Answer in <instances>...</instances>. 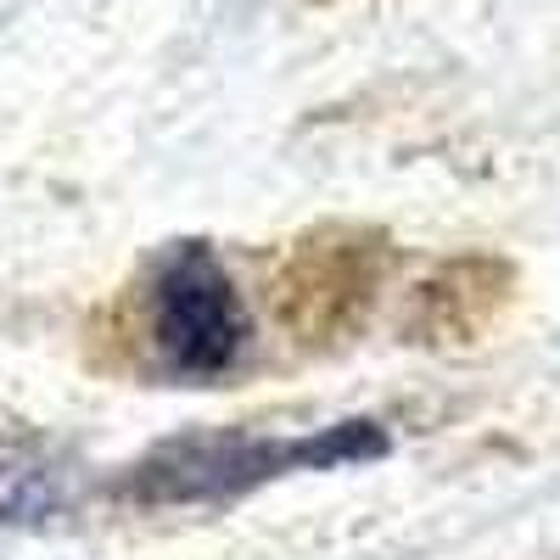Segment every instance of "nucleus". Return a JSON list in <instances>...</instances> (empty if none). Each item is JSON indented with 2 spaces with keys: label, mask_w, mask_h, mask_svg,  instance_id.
I'll list each match as a JSON object with an SVG mask.
<instances>
[{
  "label": "nucleus",
  "mask_w": 560,
  "mask_h": 560,
  "mask_svg": "<svg viewBox=\"0 0 560 560\" xmlns=\"http://www.w3.org/2000/svg\"><path fill=\"white\" fill-rule=\"evenodd\" d=\"M510 298V269L499 258H459L443 264L427 287L409 303V331H420V342H471L477 331H488L493 314Z\"/></svg>",
  "instance_id": "4"
},
{
  "label": "nucleus",
  "mask_w": 560,
  "mask_h": 560,
  "mask_svg": "<svg viewBox=\"0 0 560 560\" xmlns=\"http://www.w3.org/2000/svg\"><path fill=\"white\" fill-rule=\"evenodd\" d=\"M387 454V432L376 420H342L303 438H253V432H191L152 448L118 482L135 504H219L242 499L292 471H331V465Z\"/></svg>",
  "instance_id": "1"
},
{
  "label": "nucleus",
  "mask_w": 560,
  "mask_h": 560,
  "mask_svg": "<svg viewBox=\"0 0 560 560\" xmlns=\"http://www.w3.org/2000/svg\"><path fill=\"white\" fill-rule=\"evenodd\" d=\"M387 247L370 230H319L280 269L275 308L303 342H337L376 303Z\"/></svg>",
  "instance_id": "3"
},
{
  "label": "nucleus",
  "mask_w": 560,
  "mask_h": 560,
  "mask_svg": "<svg viewBox=\"0 0 560 560\" xmlns=\"http://www.w3.org/2000/svg\"><path fill=\"white\" fill-rule=\"evenodd\" d=\"M147 337L174 382H219L247 353V308L213 247H168L147 287Z\"/></svg>",
  "instance_id": "2"
},
{
  "label": "nucleus",
  "mask_w": 560,
  "mask_h": 560,
  "mask_svg": "<svg viewBox=\"0 0 560 560\" xmlns=\"http://www.w3.org/2000/svg\"><path fill=\"white\" fill-rule=\"evenodd\" d=\"M73 499V465L39 438L0 432V527L51 522Z\"/></svg>",
  "instance_id": "5"
}]
</instances>
